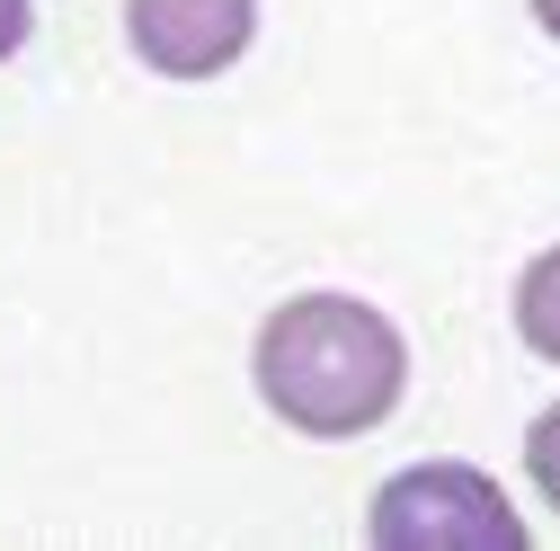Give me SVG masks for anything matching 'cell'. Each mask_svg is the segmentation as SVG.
Returning a JSON list of instances; mask_svg holds the SVG:
<instances>
[{
	"label": "cell",
	"mask_w": 560,
	"mask_h": 551,
	"mask_svg": "<svg viewBox=\"0 0 560 551\" xmlns=\"http://www.w3.org/2000/svg\"><path fill=\"white\" fill-rule=\"evenodd\" d=\"M249 391L285 436L357 445V436L392 427V409L409 400V338L374 294L303 285L258 320Z\"/></svg>",
	"instance_id": "6da1fadb"
},
{
	"label": "cell",
	"mask_w": 560,
	"mask_h": 551,
	"mask_svg": "<svg viewBox=\"0 0 560 551\" xmlns=\"http://www.w3.org/2000/svg\"><path fill=\"white\" fill-rule=\"evenodd\" d=\"M365 542L374 551H525L534 525L499 471H480L463 454H418L374 480Z\"/></svg>",
	"instance_id": "7a4b0ae2"
},
{
	"label": "cell",
	"mask_w": 560,
	"mask_h": 551,
	"mask_svg": "<svg viewBox=\"0 0 560 551\" xmlns=\"http://www.w3.org/2000/svg\"><path fill=\"white\" fill-rule=\"evenodd\" d=\"M258 45V0H125V54L152 81H223Z\"/></svg>",
	"instance_id": "3957f363"
},
{
	"label": "cell",
	"mask_w": 560,
	"mask_h": 551,
	"mask_svg": "<svg viewBox=\"0 0 560 551\" xmlns=\"http://www.w3.org/2000/svg\"><path fill=\"white\" fill-rule=\"evenodd\" d=\"M508 320L525 338V356L560 365V241H542L525 267H516V294H508Z\"/></svg>",
	"instance_id": "277c9868"
},
{
	"label": "cell",
	"mask_w": 560,
	"mask_h": 551,
	"mask_svg": "<svg viewBox=\"0 0 560 551\" xmlns=\"http://www.w3.org/2000/svg\"><path fill=\"white\" fill-rule=\"evenodd\" d=\"M525 490L560 516V400H542L525 419Z\"/></svg>",
	"instance_id": "5b68a950"
},
{
	"label": "cell",
	"mask_w": 560,
	"mask_h": 551,
	"mask_svg": "<svg viewBox=\"0 0 560 551\" xmlns=\"http://www.w3.org/2000/svg\"><path fill=\"white\" fill-rule=\"evenodd\" d=\"M36 36V0H0V62H19Z\"/></svg>",
	"instance_id": "8992f818"
},
{
	"label": "cell",
	"mask_w": 560,
	"mask_h": 551,
	"mask_svg": "<svg viewBox=\"0 0 560 551\" xmlns=\"http://www.w3.org/2000/svg\"><path fill=\"white\" fill-rule=\"evenodd\" d=\"M525 10H534V27H542V36L560 45V0H525Z\"/></svg>",
	"instance_id": "52a82bcc"
}]
</instances>
